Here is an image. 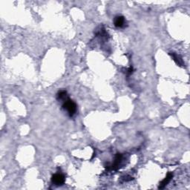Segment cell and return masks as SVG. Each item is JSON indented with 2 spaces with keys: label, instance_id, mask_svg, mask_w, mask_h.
Segmentation results:
<instances>
[{
  "label": "cell",
  "instance_id": "obj_4",
  "mask_svg": "<svg viewBox=\"0 0 190 190\" xmlns=\"http://www.w3.org/2000/svg\"><path fill=\"white\" fill-rule=\"evenodd\" d=\"M114 25L118 28H121L124 25V23H125V19L124 17H122V16H118V17H116L114 21Z\"/></svg>",
  "mask_w": 190,
  "mask_h": 190
},
{
  "label": "cell",
  "instance_id": "obj_1",
  "mask_svg": "<svg viewBox=\"0 0 190 190\" xmlns=\"http://www.w3.org/2000/svg\"><path fill=\"white\" fill-rule=\"evenodd\" d=\"M62 108H63L65 110L67 111L70 117H73L76 112V103L73 100H71V99H69V98H67V99L64 101V103L63 105H62Z\"/></svg>",
  "mask_w": 190,
  "mask_h": 190
},
{
  "label": "cell",
  "instance_id": "obj_7",
  "mask_svg": "<svg viewBox=\"0 0 190 190\" xmlns=\"http://www.w3.org/2000/svg\"><path fill=\"white\" fill-rule=\"evenodd\" d=\"M56 98H57L58 100H65L67 99V92L65 90H61L57 93V95H56Z\"/></svg>",
  "mask_w": 190,
  "mask_h": 190
},
{
  "label": "cell",
  "instance_id": "obj_8",
  "mask_svg": "<svg viewBox=\"0 0 190 190\" xmlns=\"http://www.w3.org/2000/svg\"><path fill=\"white\" fill-rule=\"evenodd\" d=\"M133 71V68L132 67H130L129 68V69L127 70V74L128 75H130L132 73Z\"/></svg>",
  "mask_w": 190,
  "mask_h": 190
},
{
  "label": "cell",
  "instance_id": "obj_3",
  "mask_svg": "<svg viewBox=\"0 0 190 190\" xmlns=\"http://www.w3.org/2000/svg\"><path fill=\"white\" fill-rule=\"evenodd\" d=\"M173 177V174L171 173V172H169L166 175V177L160 183V185H159V189H163L166 185L170 182V181L171 180V178Z\"/></svg>",
  "mask_w": 190,
  "mask_h": 190
},
{
  "label": "cell",
  "instance_id": "obj_2",
  "mask_svg": "<svg viewBox=\"0 0 190 190\" xmlns=\"http://www.w3.org/2000/svg\"><path fill=\"white\" fill-rule=\"evenodd\" d=\"M51 181L54 184H55L56 186H61L65 183V177H64L63 175L62 174L57 173L55 174L52 176V178H51Z\"/></svg>",
  "mask_w": 190,
  "mask_h": 190
},
{
  "label": "cell",
  "instance_id": "obj_5",
  "mask_svg": "<svg viewBox=\"0 0 190 190\" xmlns=\"http://www.w3.org/2000/svg\"><path fill=\"white\" fill-rule=\"evenodd\" d=\"M121 160H122L121 154H117L115 156V158H114V163L112 164V166H111V169H116L117 167L119 166V163H120Z\"/></svg>",
  "mask_w": 190,
  "mask_h": 190
},
{
  "label": "cell",
  "instance_id": "obj_6",
  "mask_svg": "<svg viewBox=\"0 0 190 190\" xmlns=\"http://www.w3.org/2000/svg\"><path fill=\"white\" fill-rule=\"evenodd\" d=\"M169 54L171 56V57L173 58L174 61H175L177 65H181V66L183 65V61L182 59H181L178 55H177V54H175V53H169Z\"/></svg>",
  "mask_w": 190,
  "mask_h": 190
}]
</instances>
